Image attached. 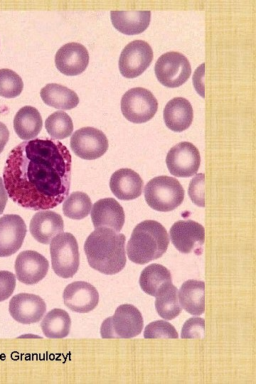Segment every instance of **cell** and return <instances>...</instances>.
<instances>
[{
	"instance_id": "obj_1",
	"label": "cell",
	"mask_w": 256,
	"mask_h": 384,
	"mask_svg": "<svg viewBox=\"0 0 256 384\" xmlns=\"http://www.w3.org/2000/svg\"><path fill=\"white\" fill-rule=\"evenodd\" d=\"M8 196L18 206L47 210L61 203L70 191L71 155L53 139H34L15 146L3 171Z\"/></svg>"
},
{
	"instance_id": "obj_2",
	"label": "cell",
	"mask_w": 256,
	"mask_h": 384,
	"mask_svg": "<svg viewBox=\"0 0 256 384\" xmlns=\"http://www.w3.org/2000/svg\"><path fill=\"white\" fill-rule=\"evenodd\" d=\"M126 238L109 228H97L87 238L84 250L90 266L105 274L122 271L127 262Z\"/></svg>"
},
{
	"instance_id": "obj_3",
	"label": "cell",
	"mask_w": 256,
	"mask_h": 384,
	"mask_svg": "<svg viewBox=\"0 0 256 384\" xmlns=\"http://www.w3.org/2000/svg\"><path fill=\"white\" fill-rule=\"evenodd\" d=\"M169 237L165 228L153 220H144L135 226L127 245L129 259L144 265L161 257L166 251Z\"/></svg>"
},
{
	"instance_id": "obj_4",
	"label": "cell",
	"mask_w": 256,
	"mask_h": 384,
	"mask_svg": "<svg viewBox=\"0 0 256 384\" xmlns=\"http://www.w3.org/2000/svg\"><path fill=\"white\" fill-rule=\"evenodd\" d=\"M144 198L154 210L168 212L176 209L184 199V189L173 177L160 176L151 179L145 186Z\"/></svg>"
},
{
	"instance_id": "obj_5",
	"label": "cell",
	"mask_w": 256,
	"mask_h": 384,
	"mask_svg": "<svg viewBox=\"0 0 256 384\" xmlns=\"http://www.w3.org/2000/svg\"><path fill=\"white\" fill-rule=\"evenodd\" d=\"M144 326L143 317L139 309L130 304L119 306L113 316L101 324L103 338H131L140 334Z\"/></svg>"
},
{
	"instance_id": "obj_6",
	"label": "cell",
	"mask_w": 256,
	"mask_h": 384,
	"mask_svg": "<svg viewBox=\"0 0 256 384\" xmlns=\"http://www.w3.org/2000/svg\"><path fill=\"white\" fill-rule=\"evenodd\" d=\"M52 268L54 272L64 279L73 277L80 265L78 245L74 235L61 233L50 243Z\"/></svg>"
},
{
	"instance_id": "obj_7",
	"label": "cell",
	"mask_w": 256,
	"mask_h": 384,
	"mask_svg": "<svg viewBox=\"0 0 256 384\" xmlns=\"http://www.w3.org/2000/svg\"><path fill=\"white\" fill-rule=\"evenodd\" d=\"M158 102L154 95L143 87H134L127 91L121 100V110L131 122L141 124L155 115Z\"/></svg>"
},
{
	"instance_id": "obj_8",
	"label": "cell",
	"mask_w": 256,
	"mask_h": 384,
	"mask_svg": "<svg viewBox=\"0 0 256 384\" xmlns=\"http://www.w3.org/2000/svg\"><path fill=\"white\" fill-rule=\"evenodd\" d=\"M191 73L188 59L178 52H168L161 55L155 64L156 78L167 87L181 86L186 82Z\"/></svg>"
},
{
	"instance_id": "obj_9",
	"label": "cell",
	"mask_w": 256,
	"mask_h": 384,
	"mask_svg": "<svg viewBox=\"0 0 256 384\" xmlns=\"http://www.w3.org/2000/svg\"><path fill=\"white\" fill-rule=\"evenodd\" d=\"M169 235L171 242L180 252L202 254L205 229L200 223L192 220H178L170 228Z\"/></svg>"
},
{
	"instance_id": "obj_10",
	"label": "cell",
	"mask_w": 256,
	"mask_h": 384,
	"mask_svg": "<svg viewBox=\"0 0 256 384\" xmlns=\"http://www.w3.org/2000/svg\"><path fill=\"white\" fill-rule=\"evenodd\" d=\"M108 140L100 130L85 127L76 130L70 138V148L78 157L93 160L102 156L108 149Z\"/></svg>"
},
{
	"instance_id": "obj_11",
	"label": "cell",
	"mask_w": 256,
	"mask_h": 384,
	"mask_svg": "<svg viewBox=\"0 0 256 384\" xmlns=\"http://www.w3.org/2000/svg\"><path fill=\"white\" fill-rule=\"evenodd\" d=\"M153 58V51L147 42L134 41L122 50L119 59V69L127 78L140 75L149 66Z\"/></svg>"
},
{
	"instance_id": "obj_12",
	"label": "cell",
	"mask_w": 256,
	"mask_h": 384,
	"mask_svg": "<svg viewBox=\"0 0 256 384\" xmlns=\"http://www.w3.org/2000/svg\"><path fill=\"white\" fill-rule=\"evenodd\" d=\"M166 163L169 172L176 177H190L196 174L201 164L198 149L191 142H182L168 152Z\"/></svg>"
},
{
	"instance_id": "obj_13",
	"label": "cell",
	"mask_w": 256,
	"mask_h": 384,
	"mask_svg": "<svg viewBox=\"0 0 256 384\" xmlns=\"http://www.w3.org/2000/svg\"><path fill=\"white\" fill-rule=\"evenodd\" d=\"M46 311L45 302L36 294L20 293L14 295L9 302V311L11 317L23 324L38 322Z\"/></svg>"
},
{
	"instance_id": "obj_14",
	"label": "cell",
	"mask_w": 256,
	"mask_h": 384,
	"mask_svg": "<svg viewBox=\"0 0 256 384\" xmlns=\"http://www.w3.org/2000/svg\"><path fill=\"white\" fill-rule=\"evenodd\" d=\"M26 225L21 216L4 215L0 218V257H9L21 247L26 234Z\"/></svg>"
},
{
	"instance_id": "obj_15",
	"label": "cell",
	"mask_w": 256,
	"mask_h": 384,
	"mask_svg": "<svg viewBox=\"0 0 256 384\" xmlns=\"http://www.w3.org/2000/svg\"><path fill=\"white\" fill-rule=\"evenodd\" d=\"M49 267L47 259L34 250L21 252L16 257L14 268L18 280L25 284H34L42 280Z\"/></svg>"
},
{
	"instance_id": "obj_16",
	"label": "cell",
	"mask_w": 256,
	"mask_h": 384,
	"mask_svg": "<svg viewBox=\"0 0 256 384\" xmlns=\"http://www.w3.org/2000/svg\"><path fill=\"white\" fill-rule=\"evenodd\" d=\"M63 297L65 305L73 311L78 313L91 311L99 302L97 289L84 281H76L67 285Z\"/></svg>"
},
{
	"instance_id": "obj_17",
	"label": "cell",
	"mask_w": 256,
	"mask_h": 384,
	"mask_svg": "<svg viewBox=\"0 0 256 384\" xmlns=\"http://www.w3.org/2000/svg\"><path fill=\"white\" fill-rule=\"evenodd\" d=\"M91 220L94 228H109L119 232L124 223L123 208L112 198H105L95 202L91 209Z\"/></svg>"
},
{
	"instance_id": "obj_18",
	"label": "cell",
	"mask_w": 256,
	"mask_h": 384,
	"mask_svg": "<svg viewBox=\"0 0 256 384\" xmlns=\"http://www.w3.org/2000/svg\"><path fill=\"white\" fill-rule=\"evenodd\" d=\"M89 63V54L84 46L69 43L59 48L55 56L57 69L68 76L78 75L84 72Z\"/></svg>"
},
{
	"instance_id": "obj_19",
	"label": "cell",
	"mask_w": 256,
	"mask_h": 384,
	"mask_svg": "<svg viewBox=\"0 0 256 384\" xmlns=\"http://www.w3.org/2000/svg\"><path fill=\"white\" fill-rule=\"evenodd\" d=\"M29 230L36 240L48 245L55 236L63 233L64 223L60 215L54 211H39L32 217Z\"/></svg>"
},
{
	"instance_id": "obj_20",
	"label": "cell",
	"mask_w": 256,
	"mask_h": 384,
	"mask_svg": "<svg viewBox=\"0 0 256 384\" xmlns=\"http://www.w3.org/2000/svg\"><path fill=\"white\" fill-rule=\"evenodd\" d=\"M143 186L142 178L130 169H120L116 171L110 179V188L112 193L123 201L133 200L139 197Z\"/></svg>"
},
{
	"instance_id": "obj_21",
	"label": "cell",
	"mask_w": 256,
	"mask_h": 384,
	"mask_svg": "<svg viewBox=\"0 0 256 384\" xmlns=\"http://www.w3.org/2000/svg\"><path fill=\"white\" fill-rule=\"evenodd\" d=\"M193 118V108L186 98L174 97L167 102L164 110V120L166 127L176 132L187 129Z\"/></svg>"
},
{
	"instance_id": "obj_22",
	"label": "cell",
	"mask_w": 256,
	"mask_h": 384,
	"mask_svg": "<svg viewBox=\"0 0 256 384\" xmlns=\"http://www.w3.org/2000/svg\"><path fill=\"white\" fill-rule=\"evenodd\" d=\"M111 21L114 27L126 35H136L144 31L149 25L150 11H112Z\"/></svg>"
},
{
	"instance_id": "obj_23",
	"label": "cell",
	"mask_w": 256,
	"mask_h": 384,
	"mask_svg": "<svg viewBox=\"0 0 256 384\" xmlns=\"http://www.w3.org/2000/svg\"><path fill=\"white\" fill-rule=\"evenodd\" d=\"M181 306L188 313L199 316L205 311V283L203 281L188 279L178 291Z\"/></svg>"
},
{
	"instance_id": "obj_24",
	"label": "cell",
	"mask_w": 256,
	"mask_h": 384,
	"mask_svg": "<svg viewBox=\"0 0 256 384\" xmlns=\"http://www.w3.org/2000/svg\"><path fill=\"white\" fill-rule=\"evenodd\" d=\"M43 121L38 110L31 106L21 107L14 119V129L18 137L30 140L41 132Z\"/></svg>"
},
{
	"instance_id": "obj_25",
	"label": "cell",
	"mask_w": 256,
	"mask_h": 384,
	"mask_svg": "<svg viewBox=\"0 0 256 384\" xmlns=\"http://www.w3.org/2000/svg\"><path fill=\"white\" fill-rule=\"evenodd\" d=\"M40 95L44 103L60 110H71L79 103L78 96L73 90L56 83L46 85Z\"/></svg>"
},
{
	"instance_id": "obj_26",
	"label": "cell",
	"mask_w": 256,
	"mask_h": 384,
	"mask_svg": "<svg viewBox=\"0 0 256 384\" xmlns=\"http://www.w3.org/2000/svg\"><path fill=\"white\" fill-rule=\"evenodd\" d=\"M139 282L145 293L156 297L165 285L172 283L171 274L166 267L153 263L142 270Z\"/></svg>"
},
{
	"instance_id": "obj_27",
	"label": "cell",
	"mask_w": 256,
	"mask_h": 384,
	"mask_svg": "<svg viewBox=\"0 0 256 384\" xmlns=\"http://www.w3.org/2000/svg\"><path fill=\"white\" fill-rule=\"evenodd\" d=\"M41 326L46 337L63 338L70 333L71 320L68 313L65 310L53 309L46 314Z\"/></svg>"
},
{
	"instance_id": "obj_28",
	"label": "cell",
	"mask_w": 256,
	"mask_h": 384,
	"mask_svg": "<svg viewBox=\"0 0 256 384\" xmlns=\"http://www.w3.org/2000/svg\"><path fill=\"white\" fill-rule=\"evenodd\" d=\"M155 297V309L161 318L172 320L179 315L182 307L178 289L172 283L165 285Z\"/></svg>"
},
{
	"instance_id": "obj_29",
	"label": "cell",
	"mask_w": 256,
	"mask_h": 384,
	"mask_svg": "<svg viewBox=\"0 0 256 384\" xmlns=\"http://www.w3.org/2000/svg\"><path fill=\"white\" fill-rule=\"evenodd\" d=\"M90 197L83 192L70 193L63 204L64 215L71 219L80 220L87 217L91 210Z\"/></svg>"
},
{
	"instance_id": "obj_30",
	"label": "cell",
	"mask_w": 256,
	"mask_h": 384,
	"mask_svg": "<svg viewBox=\"0 0 256 384\" xmlns=\"http://www.w3.org/2000/svg\"><path fill=\"white\" fill-rule=\"evenodd\" d=\"M47 132L53 139H63L71 135L73 124L70 117L63 111L55 112L46 119Z\"/></svg>"
},
{
	"instance_id": "obj_31",
	"label": "cell",
	"mask_w": 256,
	"mask_h": 384,
	"mask_svg": "<svg viewBox=\"0 0 256 384\" xmlns=\"http://www.w3.org/2000/svg\"><path fill=\"white\" fill-rule=\"evenodd\" d=\"M23 87V80L14 70L0 69V96L14 98L18 96Z\"/></svg>"
},
{
	"instance_id": "obj_32",
	"label": "cell",
	"mask_w": 256,
	"mask_h": 384,
	"mask_svg": "<svg viewBox=\"0 0 256 384\" xmlns=\"http://www.w3.org/2000/svg\"><path fill=\"white\" fill-rule=\"evenodd\" d=\"M145 338H178L174 326L164 320H157L146 326L144 331Z\"/></svg>"
},
{
	"instance_id": "obj_33",
	"label": "cell",
	"mask_w": 256,
	"mask_h": 384,
	"mask_svg": "<svg viewBox=\"0 0 256 384\" xmlns=\"http://www.w3.org/2000/svg\"><path fill=\"white\" fill-rule=\"evenodd\" d=\"M205 336V320L191 317L184 323L181 337L182 338H203Z\"/></svg>"
},
{
	"instance_id": "obj_34",
	"label": "cell",
	"mask_w": 256,
	"mask_h": 384,
	"mask_svg": "<svg viewBox=\"0 0 256 384\" xmlns=\"http://www.w3.org/2000/svg\"><path fill=\"white\" fill-rule=\"evenodd\" d=\"M205 176L201 173L192 178L189 183L188 196L192 202L200 207L205 206Z\"/></svg>"
},
{
	"instance_id": "obj_35",
	"label": "cell",
	"mask_w": 256,
	"mask_h": 384,
	"mask_svg": "<svg viewBox=\"0 0 256 384\" xmlns=\"http://www.w3.org/2000/svg\"><path fill=\"white\" fill-rule=\"evenodd\" d=\"M16 287V276L9 271H0V302L11 297Z\"/></svg>"
},
{
	"instance_id": "obj_36",
	"label": "cell",
	"mask_w": 256,
	"mask_h": 384,
	"mask_svg": "<svg viewBox=\"0 0 256 384\" xmlns=\"http://www.w3.org/2000/svg\"><path fill=\"white\" fill-rule=\"evenodd\" d=\"M9 138V132L6 126L0 122V154L3 151Z\"/></svg>"
},
{
	"instance_id": "obj_37",
	"label": "cell",
	"mask_w": 256,
	"mask_h": 384,
	"mask_svg": "<svg viewBox=\"0 0 256 384\" xmlns=\"http://www.w3.org/2000/svg\"><path fill=\"white\" fill-rule=\"evenodd\" d=\"M8 201V193L0 177V214H2Z\"/></svg>"
}]
</instances>
